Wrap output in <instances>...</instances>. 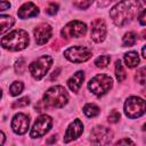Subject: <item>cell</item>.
<instances>
[{
	"label": "cell",
	"instance_id": "cell-1",
	"mask_svg": "<svg viewBox=\"0 0 146 146\" xmlns=\"http://www.w3.org/2000/svg\"><path fill=\"white\" fill-rule=\"evenodd\" d=\"M139 9L138 0H121L110 10V16L116 26H124L133 21Z\"/></svg>",
	"mask_w": 146,
	"mask_h": 146
},
{
	"label": "cell",
	"instance_id": "cell-2",
	"mask_svg": "<svg viewBox=\"0 0 146 146\" xmlns=\"http://www.w3.org/2000/svg\"><path fill=\"white\" fill-rule=\"evenodd\" d=\"M30 38L24 30H14L1 39L2 48L10 51H19L29 46Z\"/></svg>",
	"mask_w": 146,
	"mask_h": 146
},
{
	"label": "cell",
	"instance_id": "cell-3",
	"mask_svg": "<svg viewBox=\"0 0 146 146\" xmlns=\"http://www.w3.org/2000/svg\"><path fill=\"white\" fill-rule=\"evenodd\" d=\"M46 107H52V108H62L64 107L68 102V95L64 87L62 86H54L49 88L42 99Z\"/></svg>",
	"mask_w": 146,
	"mask_h": 146
},
{
	"label": "cell",
	"instance_id": "cell-4",
	"mask_svg": "<svg viewBox=\"0 0 146 146\" xmlns=\"http://www.w3.org/2000/svg\"><path fill=\"white\" fill-rule=\"evenodd\" d=\"M112 86H113V80L110 75L106 74H98L88 82V89L98 97L110 91Z\"/></svg>",
	"mask_w": 146,
	"mask_h": 146
},
{
	"label": "cell",
	"instance_id": "cell-5",
	"mask_svg": "<svg viewBox=\"0 0 146 146\" xmlns=\"http://www.w3.org/2000/svg\"><path fill=\"white\" fill-rule=\"evenodd\" d=\"M52 65V58L48 55H43L38 59L33 60L29 65V71L35 80H41Z\"/></svg>",
	"mask_w": 146,
	"mask_h": 146
},
{
	"label": "cell",
	"instance_id": "cell-6",
	"mask_svg": "<svg viewBox=\"0 0 146 146\" xmlns=\"http://www.w3.org/2000/svg\"><path fill=\"white\" fill-rule=\"evenodd\" d=\"M124 113L129 119H137L145 113V100L137 96L129 97L124 103Z\"/></svg>",
	"mask_w": 146,
	"mask_h": 146
},
{
	"label": "cell",
	"instance_id": "cell-7",
	"mask_svg": "<svg viewBox=\"0 0 146 146\" xmlns=\"http://www.w3.org/2000/svg\"><path fill=\"white\" fill-rule=\"evenodd\" d=\"M64 56L70 62L83 63V62H87L92 56V51L90 48L84 46H74V47L67 48L64 51Z\"/></svg>",
	"mask_w": 146,
	"mask_h": 146
},
{
	"label": "cell",
	"instance_id": "cell-8",
	"mask_svg": "<svg viewBox=\"0 0 146 146\" xmlns=\"http://www.w3.org/2000/svg\"><path fill=\"white\" fill-rule=\"evenodd\" d=\"M51 125H52V119H51V116H49L47 114L40 115L35 120V122H34V124H33V127H32V129L30 131L31 138L42 137L43 135H46L50 130Z\"/></svg>",
	"mask_w": 146,
	"mask_h": 146
},
{
	"label": "cell",
	"instance_id": "cell-9",
	"mask_svg": "<svg viewBox=\"0 0 146 146\" xmlns=\"http://www.w3.org/2000/svg\"><path fill=\"white\" fill-rule=\"evenodd\" d=\"M87 33V25L80 21H72L67 23L60 31V34L65 39L80 38Z\"/></svg>",
	"mask_w": 146,
	"mask_h": 146
},
{
	"label": "cell",
	"instance_id": "cell-10",
	"mask_svg": "<svg viewBox=\"0 0 146 146\" xmlns=\"http://www.w3.org/2000/svg\"><path fill=\"white\" fill-rule=\"evenodd\" d=\"M112 138L113 132L106 127L97 125L90 132V141L95 145H107L112 141Z\"/></svg>",
	"mask_w": 146,
	"mask_h": 146
},
{
	"label": "cell",
	"instance_id": "cell-11",
	"mask_svg": "<svg viewBox=\"0 0 146 146\" xmlns=\"http://www.w3.org/2000/svg\"><path fill=\"white\" fill-rule=\"evenodd\" d=\"M106 33H107L106 24L102 18H96L95 21H92L91 30H90V38L92 39V41L97 43L104 41L106 38Z\"/></svg>",
	"mask_w": 146,
	"mask_h": 146
},
{
	"label": "cell",
	"instance_id": "cell-12",
	"mask_svg": "<svg viewBox=\"0 0 146 146\" xmlns=\"http://www.w3.org/2000/svg\"><path fill=\"white\" fill-rule=\"evenodd\" d=\"M11 129L17 135H24L30 125V119L24 113H17L11 120Z\"/></svg>",
	"mask_w": 146,
	"mask_h": 146
},
{
	"label": "cell",
	"instance_id": "cell-13",
	"mask_svg": "<svg viewBox=\"0 0 146 146\" xmlns=\"http://www.w3.org/2000/svg\"><path fill=\"white\" fill-rule=\"evenodd\" d=\"M34 38H35V42L39 46H42L44 43H47L49 41V39L51 38L52 34V29L49 24L47 23H41L38 26H35L34 31Z\"/></svg>",
	"mask_w": 146,
	"mask_h": 146
},
{
	"label": "cell",
	"instance_id": "cell-14",
	"mask_svg": "<svg viewBox=\"0 0 146 146\" xmlns=\"http://www.w3.org/2000/svg\"><path fill=\"white\" fill-rule=\"evenodd\" d=\"M83 132V124L82 122L76 119L74 120L72 123H70V125L67 127L66 131H65V136H64V143H70L72 140H75L76 138H79Z\"/></svg>",
	"mask_w": 146,
	"mask_h": 146
},
{
	"label": "cell",
	"instance_id": "cell-15",
	"mask_svg": "<svg viewBox=\"0 0 146 146\" xmlns=\"http://www.w3.org/2000/svg\"><path fill=\"white\" fill-rule=\"evenodd\" d=\"M39 14V8L33 3V2H25L24 5H22L17 11V15L19 18L22 19H26V18H31L34 17Z\"/></svg>",
	"mask_w": 146,
	"mask_h": 146
},
{
	"label": "cell",
	"instance_id": "cell-16",
	"mask_svg": "<svg viewBox=\"0 0 146 146\" xmlns=\"http://www.w3.org/2000/svg\"><path fill=\"white\" fill-rule=\"evenodd\" d=\"M83 81H84V73H83V71H78V72H75V73L68 79L67 86H68V88H70L73 92H78V91L80 90V88H81Z\"/></svg>",
	"mask_w": 146,
	"mask_h": 146
},
{
	"label": "cell",
	"instance_id": "cell-17",
	"mask_svg": "<svg viewBox=\"0 0 146 146\" xmlns=\"http://www.w3.org/2000/svg\"><path fill=\"white\" fill-rule=\"evenodd\" d=\"M15 24V19L9 15H0V35L6 33L13 25Z\"/></svg>",
	"mask_w": 146,
	"mask_h": 146
},
{
	"label": "cell",
	"instance_id": "cell-18",
	"mask_svg": "<svg viewBox=\"0 0 146 146\" xmlns=\"http://www.w3.org/2000/svg\"><path fill=\"white\" fill-rule=\"evenodd\" d=\"M124 63L128 67L133 68L139 64V56L137 54V51H128L127 54H124Z\"/></svg>",
	"mask_w": 146,
	"mask_h": 146
},
{
	"label": "cell",
	"instance_id": "cell-19",
	"mask_svg": "<svg viewBox=\"0 0 146 146\" xmlns=\"http://www.w3.org/2000/svg\"><path fill=\"white\" fill-rule=\"evenodd\" d=\"M99 112H100L99 107L97 105H95V104L89 103V104H86L83 106V113L88 117H95V116H97L99 114Z\"/></svg>",
	"mask_w": 146,
	"mask_h": 146
},
{
	"label": "cell",
	"instance_id": "cell-20",
	"mask_svg": "<svg viewBox=\"0 0 146 146\" xmlns=\"http://www.w3.org/2000/svg\"><path fill=\"white\" fill-rule=\"evenodd\" d=\"M136 41H137V34L135 32L130 31L124 34V36L122 39V44H123V47H131L136 43Z\"/></svg>",
	"mask_w": 146,
	"mask_h": 146
},
{
	"label": "cell",
	"instance_id": "cell-21",
	"mask_svg": "<svg viewBox=\"0 0 146 146\" xmlns=\"http://www.w3.org/2000/svg\"><path fill=\"white\" fill-rule=\"evenodd\" d=\"M115 76H116L119 82H122L125 79V76H127L125 70H124V67H123V65H122L120 59H117L115 62Z\"/></svg>",
	"mask_w": 146,
	"mask_h": 146
},
{
	"label": "cell",
	"instance_id": "cell-22",
	"mask_svg": "<svg viewBox=\"0 0 146 146\" xmlns=\"http://www.w3.org/2000/svg\"><path fill=\"white\" fill-rule=\"evenodd\" d=\"M23 89H24L23 82H21V81H14L10 84V87H9V94L15 97V96H18L23 91Z\"/></svg>",
	"mask_w": 146,
	"mask_h": 146
},
{
	"label": "cell",
	"instance_id": "cell-23",
	"mask_svg": "<svg viewBox=\"0 0 146 146\" xmlns=\"http://www.w3.org/2000/svg\"><path fill=\"white\" fill-rule=\"evenodd\" d=\"M110 60H111L110 56L103 55V56H99V57H97L95 59V65L97 67H99V68H104V67H106L110 64Z\"/></svg>",
	"mask_w": 146,
	"mask_h": 146
},
{
	"label": "cell",
	"instance_id": "cell-24",
	"mask_svg": "<svg viewBox=\"0 0 146 146\" xmlns=\"http://www.w3.org/2000/svg\"><path fill=\"white\" fill-rule=\"evenodd\" d=\"M30 104V98L29 97H23V98H19L18 100H15L11 105L13 108H17V107H25Z\"/></svg>",
	"mask_w": 146,
	"mask_h": 146
},
{
	"label": "cell",
	"instance_id": "cell-25",
	"mask_svg": "<svg viewBox=\"0 0 146 146\" xmlns=\"http://www.w3.org/2000/svg\"><path fill=\"white\" fill-rule=\"evenodd\" d=\"M26 68V65H25V59L24 58H19L16 64H15V70L18 74H22L24 72V70Z\"/></svg>",
	"mask_w": 146,
	"mask_h": 146
},
{
	"label": "cell",
	"instance_id": "cell-26",
	"mask_svg": "<svg viewBox=\"0 0 146 146\" xmlns=\"http://www.w3.org/2000/svg\"><path fill=\"white\" fill-rule=\"evenodd\" d=\"M145 71H146V68H145V67H141V68L137 72V74H136V80H137V82H139L140 84H144V83H145Z\"/></svg>",
	"mask_w": 146,
	"mask_h": 146
},
{
	"label": "cell",
	"instance_id": "cell-27",
	"mask_svg": "<svg viewBox=\"0 0 146 146\" xmlns=\"http://www.w3.org/2000/svg\"><path fill=\"white\" fill-rule=\"evenodd\" d=\"M120 120V113L116 110H113L108 115V122L110 123H116Z\"/></svg>",
	"mask_w": 146,
	"mask_h": 146
},
{
	"label": "cell",
	"instance_id": "cell-28",
	"mask_svg": "<svg viewBox=\"0 0 146 146\" xmlns=\"http://www.w3.org/2000/svg\"><path fill=\"white\" fill-rule=\"evenodd\" d=\"M57 11H58V5L57 3H50L46 9V13L48 15H55Z\"/></svg>",
	"mask_w": 146,
	"mask_h": 146
},
{
	"label": "cell",
	"instance_id": "cell-29",
	"mask_svg": "<svg viewBox=\"0 0 146 146\" xmlns=\"http://www.w3.org/2000/svg\"><path fill=\"white\" fill-rule=\"evenodd\" d=\"M95 0H82L79 5H78V7L80 8V9H87V8H89L90 6H91V3L94 2Z\"/></svg>",
	"mask_w": 146,
	"mask_h": 146
},
{
	"label": "cell",
	"instance_id": "cell-30",
	"mask_svg": "<svg viewBox=\"0 0 146 146\" xmlns=\"http://www.w3.org/2000/svg\"><path fill=\"white\" fill-rule=\"evenodd\" d=\"M10 8V2L7 0H0V11L7 10Z\"/></svg>",
	"mask_w": 146,
	"mask_h": 146
},
{
	"label": "cell",
	"instance_id": "cell-31",
	"mask_svg": "<svg viewBox=\"0 0 146 146\" xmlns=\"http://www.w3.org/2000/svg\"><path fill=\"white\" fill-rule=\"evenodd\" d=\"M145 14H146V11H145V9H143L141 11H140V14H139V23H140V25H145L146 24V19H145Z\"/></svg>",
	"mask_w": 146,
	"mask_h": 146
},
{
	"label": "cell",
	"instance_id": "cell-32",
	"mask_svg": "<svg viewBox=\"0 0 146 146\" xmlns=\"http://www.w3.org/2000/svg\"><path fill=\"white\" fill-rule=\"evenodd\" d=\"M113 1H115V0H99L98 1V6L99 7H106V6H108Z\"/></svg>",
	"mask_w": 146,
	"mask_h": 146
},
{
	"label": "cell",
	"instance_id": "cell-33",
	"mask_svg": "<svg viewBox=\"0 0 146 146\" xmlns=\"http://www.w3.org/2000/svg\"><path fill=\"white\" fill-rule=\"evenodd\" d=\"M122 144H130V145H133V141L128 139V138H124V139H121L119 141H116V145H122Z\"/></svg>",
	"mask_w": 146,
	"mask_h": 146
},
{
	"label": "cell",
	"instance_id": "cell-34",
	"mask_svg": "<svg viewBox=\"0 0 146 146\" xmlns=\"http://www.w3.org/2000/svg\"><path fill=\"white\" fill-rule=\"evenodd\" d=\"M6 141V137H5V133L2 131H0V145H3Z\"/></svg>",
	"mask_w": 146,
	"mask_h": 146
},
{
	"label": "cell",
	"instance_id": "cell-35",
	"mask_svg": "<svg viewBox=\"0 0 146 146\" xmlns=\"http://www.w3.org/2000/svg\"><path fill=\"white\" fill-rule=\"evenodd\" d=\"M141 56H143L144 58L146 57V55H145V47H143V48H141Z\"/></svg>",
	"mask_w": 146,
	"mask_h": 146
},
{
	"label": "cell",
	"instance_id": "cell-36",
	"mask_svg": "<svg viewBox=\"0 0 146 146\" xmlns=\"http://www.w3.org/2000/svg\"><path fill=\"white\" fill-rule=\"evenodd\" d=\"M1 97H2V91H1V89H0V99H1Z\"/></svg>",
	"mask_w": 146,
	"mask_h": 146
}]
</instances>
